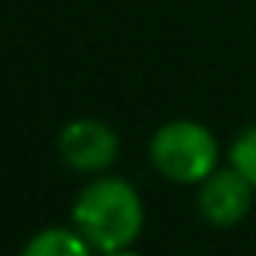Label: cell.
Masks as SVG:
<instances>
[{
  "label": "cell",
  "instance_id": "277c9868",
  "mask_svg": "<svg viewBox=\"0 0 256 256\" xmlns=\"http://www.w3.org/2000/svg\"><path fill=\"white\" fill-rule=\"evenodd\" d=\"M253 187L250 181L235 169V166H217L196 193V208L205 217V223L217 226V229H229L238 226L253 205Z\"/></svg>",
  "mask_w": 256,
  "mask_h": 256
},
{
  "label": "cell",
  "instance_id": "52a82bcc",
  "mask_svg": "<svg viewBox=\"0 0 256 256\" xmlns=\"http://www.w3.org/2000/svg\"><path fill=\"white\" fill-rule=\"evenodd\" d=\"M100 256H139V253L130 250V247H124V250H112V253H100Z\"/></svg>",
  "mask_w": 256,
  "mask_h": 256
},
{
  "label": "cell",
  "instance_id": "7a4b0ae2",
  "mask_svg": "<svg viewBox=\"0 0 256 256\" xmlns=\"http://www.w3.org/2000/svg\"><path fill=\"white\" fill-rule=\"evenodd\" d=\"M154 169L175 184H202L220 166V142L205 124L178 118L163 126L148 142Z\"/></svg>",
  "mask_w": 256,
  "mask_h": 256
},
{
  "label": "cell",
  "instance_id": "6da1fadb",
  "mask_svg": "<svg viewBox=\"0 0 256 256\" xmlns=\"http://www.w3.org/2000/svg\"><path fill=\"white\" fill-rule=\"evenodd\" d=\"M72 226L100 253L133 247V241L142 235L145 226L142 196L130 181L114 175H100L76 196Z\"/></svg>",
  "mask_w": 256,
  "mask_h": 256
},
{
  "label": "cell",
  "instance_id": "5b68a950",
  "mask_svg": "<svg viewBox=\"0 0 256 256\" xmlns=\"http://www.w3.org/2000/svg\"><path fill=\"white\" fill-rule=\"evenodd\" d=\"M18 256H94V247L84 241V235L72 226H48L36 232Z\"/></svg>",
  "mask_w": 256,
  "mask_h": 256
},
{
  "label": "cell",
  "instance_id": "3957f363",
  "mask_svg": "<svg viewBox=\"0 0 256 256\" xmlns=\"http://www.w3.org/2000/svg\"><path fill=\"white\" fill-rule=\"evenodd\" d=\"M58 154L76 172L102 175L114 166L120 154V139L106 120L76 118L58 133Z\"/></svg>",
  "mask_w": 256,
  "mask_h": 256
},
{
  "label": "cell",
  "instance_id": "8992f818",
  "mask_svg": "<svg viewBox=\"0 0 256 256\" xmlns=\"http://www.w3.org/2000/svg\"><path fill=\"white\" fill-rule=\"evenodd\" d=\"M229 166H235L250 187L256 190V124H250L247 130H241L229 148Z\"/></svg>",
  "mask_w": 256,
  "mask_h": 256
}]
</instances>
